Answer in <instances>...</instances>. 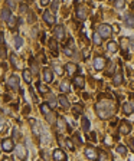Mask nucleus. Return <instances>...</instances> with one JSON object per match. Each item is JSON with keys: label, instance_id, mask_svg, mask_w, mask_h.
<instances>
[{"label": "nucleus", "instance_id": "nucleus-1", "mask_svg": "<svg viewBox=\"0 0 134 161\" xmlns=\"http://www.w3.org/2000/svg\"><path fill=\"white\" fill-rule=\"evenodd\" d=\"M95 111L98 114L100 118L102 120H108L114 115L115 112V107H114L113 101H108V99H104V101H100V102L95 105Z\"/></svg>", "mask_w": 134, "mask_h": 161}, {"label": "nucleus", "instance_id": "nucleus-2", "mask_svg": "<svg viewBox=\"0 0 134 161\" xmlns=\"http://www.w3.org/2000/svg\"><path fill=\"white\" fill-rule=\"evenodd\" d=\"M98 33H100L101 36L104 37H110L111 36V33H113V28L110 25H107V23H102V25L98 26Z\"/></svg>", "mask_w": 134, "mask_h": 161}, {"label": "nucleus", "instance_id": "nucleus-3", "mask_svg": "<svg viewBox=\"0 0 134 161\" xmlns=\"http://www.w3.org/2000/svg\"><path fill=\"white\" fill-rule=\"evenodd\" d=\"M15 151H16V155L20 158L22 161H25L28 158V148H26L23 144H17L15 147Z\"/></svg>", "mask_w": 134, "mask_h": 161}, {"label": "nucleus", "instance_id": "nucleus-4", "mask_svg": "<svg viewBox=\"0 0 134 161\" xmlns=\"http://www.w3.org/2000/svg\"><path fill=\"white\" fill-rule=\"evenodd\" d=\"M63 37H65V30H63V26L58 25L54 29V39H56L58 42H61V40H63Z\"/></svg>", "mask_w": 134, "mask_h": 161}, {"label": "nucleus", "instance_id": "nucleus-5", "mask_svg": "<svg viewBox=\"0 0 134 161\" xmlns=\"http://www.w3.org/2000/svg\"><path fill=\"white\" fill-rule=\"evenodd\" d=\"M85 157L88 158V160H92V161L98 160V151H97V148H94V147H87V148H85Z\"/></svg>", "mask_w": 134, "mask_h": 161}, {"label": "nucleus", "instance_id": "nucleus-6", "mask_svg": "<svg viewBox=\"0 0 134 161\" xmlns=\"http://www.w3.org/2000/svg\"><path fill=\"white\" fill-rule=\"evenodd\" d=\"M2 148H3L4 153H10L13 148H15V145H13V138H3L2 141Z\"/></svg>", "mask_w": 134, "mask_h": 161}, {"label": "nucleus", "instance_id": "nucleus-7", "mask_svg": "<svg viewBox=\"0 0 134 161\" xmlns=\"http://www.w3.org/2000/svg\"><path fill=\"white\" fill-rule=\"evenodd\" d=\"M92 63H94V69L95 70H102L105 68V59L102 56H97Z\"/></svg>", "mask_w": 134, "mask_h": 161}, {"label": "nucleus", "instance_id": "nucleus-8", "mask_svg": "<svg viewBox=\"0 0 134 161\" xmlns=\"http://www.w3.org/2000/svg\"><path fill=\"white\" fill-rule=\"evenodd\" d=\"M7 87L10 89H19V78H17L16 75H12L7 79Z\"/></svg>", "mask_w": 134, "mask_h": 161}, {"label": "nucleus", "instance_id": "nucleus-9", "mask_svg": "<svg viewBox=\"0 0 134 161\" xmlns=\"http://www.w3.org/2000/svg\"><path fill=\"white\" fill-rule=\"evenodd\" d=\"M42 17H43V20L46 22V25H49V26H52L55 23V15L52 12H43V15H42Z\"/></svg>", "mask_w": 134, "mask_h": 161}, {"label": "nucleus", "instance_id": "nucleus-10", "mask_svg": "<svg viewBox=\"0 0 134 161\" xmlns=\"http://www.w3.org/2000/svg\"><path fill=\"white\" fill-rule=\"evenodd\" d=\"M120 132H121L123 135L130 134V132H131V124H130V122H127V121H121V124H120Z\"/></svg>", "mask_w": 134, "mask_h": 161}, {"label": "nucleus", "instance_id": "nucleus-11", "mask_svg": "<svg viewBox=\"0 0 134 161\" xmlns=\"http://www.w3.org/2000/svg\"><path fill=\"white\" fill-rule=\"evenodd\" d=\"M54 161H67V154L63 153L62 150H55L54 151Z\"/></svg>", "mask_w": 134, "mask_h": 161}, {"label": "nucleus", "instance_id": "nucleus-12", "mask_svg": "<svg viewBox=\"0 0 134 161\" xmlns=\"http://www.w3.org/2000/svg\"><path fill=\"white\" fill-rule=\"evenodd\" d=\"M87 16H88V10H87V7L81 6V7L76 9V17H78L80 20H85Z\"/></svg>", "mask_w": 134, "mask_h": 161}, {"label": "nucleus", "instance_id": "nucleus-13", "mask_svg": "<svg viewBox=\"0 0 134 161\" xmlns=\"http://www.w3.org/2000/svg\"><path fill=\"white\" fill-rule=\"evenodd\" d=\"M43 81H45V83H50L54 81V75H52V70L49 68L43 69Z\"/></svg>", "mask_w": 134, "mask_h": 161}, {"label": "nucleus", "instance_id": "nucleus-14", "mask_svg": "<svg viewBox=\"0 0 134 161\" xmlns=\"http://www.w3.org/2000/svg\"><path fill=\"white\" fill-rule=\"evenodd\" d=\"M124 25L127 26V28H134V16L131 15V13H127L126 16H124Z\"/></svg>", "mask_w": 134, "mask_h": 161}, {"label": "nucleus", "instance_id": "nucleus-15", "mask_svg": "<svg viewBox=\"0 0 134 161\" xmlns=\"http://www.w3.org/2000/svg\"><path fill=\"white\" fill-rule=\"evenodd\" d=\"M72 83H74L78 89H82V88L85 87V79L82 78V76H75L74 81H72Z\"/></svg>", "mask_w": 134, "mask_h": 161}, {"label": "nucleus", "instance_id": "nucleus-16", "mask_svg": "<svg viewBox=\"0 0 134 161\" xmlns=\"http://www.w3.org/2000/svg\"><path fill=\"white\" fill-rule=\"evenodd\" d=\"M56 128H58V132H63L67 129V122L63 120L62 117H59L58 120H56Z\"/></svg>", "mask_w": 134, "mask_h": 161}, {"label": "nucleus", "instance_id": "nucleus-17", "mask_svg": "<svg viewBox=\"0 0 134 161\" xmlns=\"http://www.w3.org/2000/svg\"><path fill=\"white\" fill-rule=\"evenodd\" d=\"M134 111V107L131 102H124L123 104V112L126 114V115H130V114H133Z\"/></svg>", "mask_w": 134, "mask_h": 161}, {"label": "nucleus", "instance_id": "nucleus-18", "mask_svg": "<svg viewBox=\"0 0 134 161\" xmlns=\"http://www.w3.org/2000/svg\"><path fill=\"white\" fill-rule=\"evenodd\" d=\"M81 127H82V129H84L85 132L89 131V127H91V124H89V120L85 115L81 117Z\"/></svg>", "mask_w": 134, "mask_h": 161}, {"label": "nucleus", "instance_id": "nucleus-19", "mask_svg": "<svg viewBox=\"0 0 134 161\" xmlns=\"http://www.w3.org/2000/svg\"><path fill=\"white\" fill-rule=\"evenodd\" d=\"M10 17H12V12H10V9H9V7H4L3 10H2V20L7 22Z\"/></svg>", "mask_w": 134, "mask_h": 161}, {"label": "nucleus", "instance_id": "nucleus-20", "mask_svg": "<svg viewBox=\"0 0 134 161\" xmlns=\"http://www.w3.org/2000/svg\"><path fill=\"white\" fill-rule=\"evenodd\" d=\"M41 111H42V114L45 117H48L50 114V105L48 102H43V104H41Z\"/></svg>", "mask_w": 134, "mask_h": 161}, {"label": "nucleus", "instance_id": "nucleus-21", "mask_svg": "<svg viewBox=\"0 0 134 161\" xmlns=\"http://www.w3.org/2000/svg\"><path fill=\"white\" fill-rule=\"evenodd\" d=\"M65 69H67V72H68L69 75H74L76 70H78V66H76L75 63H67Z\"/></svg>", "mask_w": 134, "mask_h": 161}, {"label": "nucleus", "instance_id": "nucleus-22", "mask_svg": "<svg viewBox=\"0 0 134 161\" xmlns=\"http://www.w3.org/2000/svg\"><path fill=\"white\" fill-rule=\"evenodd\" d=\"M113 83L115 85V87H118V85H121V83H123V74H121V72H117V74L114 75Z\"/></svg>", "mask_w": 134, "mask_h": 161}, {"label": "nucleus", "instance_id": "nucleus-23", "mask_svg": "<svg viewBox=\"0 0 134 161\" xmlns=\"http://www.w3.org/2000/svg\"><path fill=\"white\" fill-rule=\"evenodd\" d=\"M92 42L95 43L97 46H100L101 43H102V36H101L98 32H95V33H92Z\"/></svg>", "mask_w": 134, "mask_h": 161}, {"label": "nucleus", "instance_id": "nucleus-24", "mask_svg": "<svg viewBox=\"0 0 134 161\" xmlns=\"http://www.w3.org/2000/svg\"><path fill=\"white\" fill-rule=\"evenodd\" d=\"M107 49H108L110 53H115V52L118 50V43H117V42H114V40L110 42L108 46H107Z\"/></svg>", "mask_w": 134, "mask_h": 161}, {"label": "nucleus", "instance_id": "nucleus-25", "mask_svg": "<svg viewBox=\"0 0 134 161\" xmlns=\"http://www.w3.org/2000/svg\"><path fill=\"white\" fill-rule=\"evenodd\" d=\"M59 89H61V92H69V89H71L69 81H62L61 85H59Z\"/></svg>", "mask_w": 134, "mask_h": 161}, {"label": "nucleus", "instance_id": "nucleus-26", "mask_svg": "<svg viewBox=\"0 0 134 161\" xmlns=\"http://www.w3.org/2000/svg\"><path fill=\"white\" fill-rule=\"evenodd\" d=\"M23 79H25L26 83H30V82H32V74H30L29 69H23Z\"/></svg>", "mask_w": 134, "mask_h": 161}, {"label": "nucleus", "instance_id": "nucleus-27", "mask_svg": "<svg viewBox=\"0 0 134 161\" xmlns=\"http://www.w3.org/2000/svg\"><path fill=\"white\" fill-rule=\"evenodd\" d=\"M58 101L61 102V105H62L63 108H68V107H69V102H68V99H67V96H65V95H59V96H58Z\"/></svg>", "mask_w": 134, "mask_h": 161}, {"label": "nucleus", "instance_id": "nucleus-28", "mask_svg": "<svg viewBox=\"0 0 134 161\" xmlns=\"http://www.w3.org/2000/svg\"><path fill=\"white\" fill-rule=\"evenodd\" d=\"M22 46H23V39L20 36H15V48L16 49H20Z\"/></svg>", "mask_w": 134, "mask_h": 161}, {"label": "nucleus", "instance_id": "nucleus-29", "mask_svg": "<svg viewBox=\"0 0 134 161\" xmlns=\"http://www.w3.org/2000/svg\"><path fill=\"white\" fill-rule=\"evenodd\" d=\"M52 68H54L55 74H58L59 76H61V75H63V69H62V66L59 65V63H54V65H52Z\"/></svg>", "mask_w": 134, "mask_h": 161}, {"label": "nucleus", "instance_id": "nucleus-30", "mask_svg": "<svg viewBox=\"0 0 134 161\" xmlns=\"http://www.w3.org/2000/svg\"><path fill=\"white\" fill-rule=\"evenodd\" d=\"M16 22H17V19H16V17H15V16H12V17H10V19H9V20H7L9 28H10V29H15V28H16V25H17Z\"/></svg>", "mask_w": 134, "mask_h": 161}, {"label": "nucleus", "instance_id": "nucleus-31", "mask_svg": "<svg viewBox=\"0 0 134 161\" xmlns=\"http://www.w3.org/2000/svg\"><path fill=\"white\" fill-rule=\"evenodd\" d=\"M38 89H39L41 94H46V92H49V88L46 87V85H43V83H41V82H38Z\"/></svg>", "mask_w": 134, "mask_h": 161}, {"label": "nucleus", "instance_id": "nucleus-32", "mask_svg": "<svg viewBox=\"0 0 134 161\" xmlns=\"http://www.w3.org/2000/svg\"><path fill=\"white\" fill-rule=\"evenodd\" d=\"M120 43H121V48L124 50H127V49H128V46H130V42H128V39H126V37H121Z\"/></svg>", "mask_w": 134, "mask_h": 161}, {"label": "nucleus", "instance_id": "nucleus-33", "mask_svg": "<svg viewBox=\"0 0 134 161\" xmlns=\"http://www.w3.org/2000/svg\"><path fill=\"white\" fill-rule=\"evenodd\" d=\"M30 66H32V72H33V74H38V62H36V61H35V59H30Z\"/></svg>", "mask_w": 134, "mask_h": 161}, {"label": "nucleus", "instance_id": "nucleus-34", "mask_svg": "<svg viewBox=\"0 0 134 161\" xmlns=\"http://www.w3.org/2000/svg\"><path fill=\"white\" fill-rule=\"evenodd\" d=\"M81 112H82V107H80V105H76V107L72 108V114H74L75 117H80Z\"/></svg>", "mask_w": 134, "mask_h": 161}, {"label": "nucleus", "instance_id": "nucleus-35", "mask_svg": "<svg viewBox=\"0 0 134 161\" xmlns=\"http://www.w3.org/2000/svg\"><path fill=\"white\" fill-rule=\"evenodd\" d=\"M114 6L117 9H123L126 6V0H114Z\"/></svg>", "mask_w": 134, "mask_h": 161}, {"label": "nucleus", "instance_id": "nucleus-36", "mask_svg": "<svg viewBox=\"0 0 134 161\" xmlns=\"http://www.w3.org/2000/svg\"><path fill=\"white\" fill-rule=\"evenodd\" d=\"M49 49L52 50V52H55V50L58 49V46H56V39H50L49 40Z\"/></svg>", "mask_w": 134, "mask_h": 161}, {"label": "nucleus", "instance_id": "nucleus-37", "mask_svg": "<svg viewBox=\"0 0 134 161\" xmlns=\"http://www.w3.org/2000/svg\"><path fill=\"white\" fill-rule=\"evenodd\" d=\"M49 105H50V108H54L58 105V99L55 98L54 95H49Z\"/></svg>", "mask_w": 134, "mask_h": 161}, {"label": "nucleus", "instance_id": "nucleus-38", "mask_svg": "<svg viewBox=\"0 0 134 161\" xmlns=\"http://www.w3.org/2000/svg\"><path fill=\"white\" fill-rule=\"evenodd\" d=\"M63 52H65V55H67V56H72V55H74V52H72V48L69 46V43H68V45L65 46Z\"/></svg>", "mask_w": 134, "mask_h": 161}, {"label": "nucleus", "instance_id": "nucleus-39", "mask_svg": "<svg viewBox=\"0 0 134 161\" xmlns=\"http://www.w3.org/2000/svg\"><path fill=\"white\" fill-rule=\"evenodd\" d=\"M117 151L121 154V155H126V154H127V147H124V145H118Z\"/></svg>", "mask_w": 134, "mask_h": 161}, {"label": "nucleus", "instance_id": "nucleus-40", "mask_svg": "<svg viewBox=\"0 0 134 161\" xmlns=\"http://www.w3.org/2000/svg\"><path fill=\"white\" fill-rule=\"evenodd\" d=\"M10 63L13 65L15 69H17V61H16V55H10Z\"/></svg>", "mask_w": 134, "mask_h": 161}, {"label": "nucleus", "instance_id": "nucleus-41", "mask_svg": "<svg viewBox=\"0 0 134 161\" xmlns=\"http://www.w3.org/2000/svg\"><path fill=\"white\" fill-rule=\"evenodd\" d=\"M72 138H74V141H75V142H76L78 145L82 144V140L80 138V134H74V135H72Z\"/></svg>", "mask_w": 134, "mask_h": 161}, {"label": "nucleus", "instance_id": "nucleus-42", "mask_svg": "<svg viewBox=\"0 0 134 161\" xmlns=\"http://www.w3.org/2000/svg\"><path fill=\"white\" fill-rule=\"evenodd\" d=\"M67 147H68L69 150H71V151H74V150H75V145H74V142H72L71 140H68V141H67Z\"/></svg>", "mask_w": 134, "mask_h": 161}, {"label": "nucleus", "instance_id": "nucleus-43", "mask_svg": "<svg viewBox=\"0 0 134 161\" xmlns=\"http://www.w3.org/2000/svg\"><path fill=\"white\" fill-rule=\"evenodd\" d=\"M58 7H59V0H54L52 2V10H58Z\"/></svg>", "mask_w": 134, "mask_h": 161}, {"label": "nucleus", "instance_id": "nucleus-44", "mask_svg": "<svg viewBox=\"0 0 134 161\" xmlns=\"http://www.w3.org/2000/svg\"><path fill=\"white\" fill-rule=\"evenodd\" d=\"M19 9H20L22 13H28V4H23V3H22L20 6H19Z\"/></svg>", "mask_w": 134, "mask_h": 161}, {"label": "nucleus", "instance_id": "nucleus-45", "mask_svg": "<svg viewBox=\"0 0 134 161\" xmlns=\"http://www.w3.org/2000/svg\"><path fill=\"white\" fill-rule=\"evenodd\" d=\"M6 4H7L9 9H13V7H15V0H7V2H6Z\"/></svg>", "mask_w": 134, "mask_h": 161}, {"label": "nucleus", "instance_id": "nucleus-46", "mask_svg": "<svg viewBox=\"0 0 134 161\" xmlns=\"http://www.w3.org/2000/svg\"><path fill=\"white\" fill-rule=\"evenodd\" d=\"M2 59H6V45L4 43L2 46Z\"/></svg>", "mask_w": 134, "mask_h": 161}, {"label": "nucleus", "instance_id": "nucleus-47", "mask_svg": "<svg viewBox=\"0 0 134 161\" xmlns=\"http://www.w3.org/2000/svg\"><path fill=\"white\" fill-rule=\"evenodd\" d=\"M19 138V131L17 128H13V140H17Z\"/></svg>", "mask_w": 134, "mask_h": 161}, {"label": "nucleus", "instance_id": "nucleus-48", "mask_svg": "<svg viewBox=\"0 0 134 161\" xmlns=\"http://www.w3.org/2000/svg\"><path fill=\"white\" fill-rule=\"evenodd\" d=\"M89 140L94 141V142L97 141V134H95V132H91V134H89Z\"/></svg>", "mask_w": 134, "mask_h": 161}, {"label": "nucleus", "instance_id": "nucleus-49", "mask_svg": "<svg viewBox=\"0 0 134 161\" xmlns=\"http://www.w3.org/2000/svg\"><path fill=\"white\" fill-rule=\"evenodd\" d=\"M2 132H6V122H4V120H2Z\"/></svg>", "mask_w": 134, "mask_h": 161}, {"label": "nucleus", "instance_id": "nucleus-50", "mask_svg": "<svg viewBox=\"0 0 134 161\" xmlns=\"http://www.w3.org/2000/svg\"><path fill=\"white\" fill-rule=\"evenodd\" d=\"M29 111H30V107H28V105H26L25 109H23V114H25V115H28V114H29Z\"/></svg>", "mask_w": 134, "mask_h": 161}, {"label": "nucleus", "instance_id": "nucleus-51", "mask_svg": "<svg viewBox=\"0 0 134 161\" xmlns=\"http://www.w3.org/2000/svg\"><path fill=\"white\" fill-rule=\"evenodd\" d=\"M48 3H49V0H41V6H46Z\"/></svg>", "mask_w": 134, "mask_h": 161}, {"label": "nucleus", "instance_id": "nucleus-52", "mask_svg": "<svg viewBox=\"0 0 134 161\" xmlns=\"http://www.w3.org/2000/svg\"><path fill=\"white\" fill-rule=\"evenodd\" d=\"M3 161H13V160H10V158H3Z\"/></svg>", "mask_w": 134, "mask_h": 161}, {"label": "nucleus", "instance_id": "nucleus-53", "mask_svg": "<svg viewBox=\"0 0 134 161\" xmlns=\"http://www.w3.org/2000/svg\"><path fill=\"white\" fill-rule=\"evenodd\" d=\"M133 144H134V140H133Z\"/></svg>", "mask_w": 134, "mask_h": 161}]
</instances>
